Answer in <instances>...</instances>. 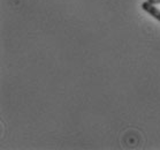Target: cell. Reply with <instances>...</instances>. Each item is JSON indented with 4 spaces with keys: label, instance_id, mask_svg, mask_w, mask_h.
I'll use <instances>...</instances> for the list:
<instances>
[{
    "label": "cell",
    "instance_id": "6da1fadb",
    "mask_svg": "<svg viewBox=\"0 0 160 150\" xmlns=\"http://www.w3.org/2000/svg\"><path fill=\"white\" fill-rule=\"evenodd\" d=\"M142 8L148 13V14L151 15L152 18H154L156 20L160 21V9L156 7V5L151 4V3H149V1L146 0V1H144L142 4Z\"/></svg>",
    "mask_w": 160,
    "mask_h": 150
},
{
    "label": "cell",
    "instance_id": "7a4b0ae2",
    "mask_svg": "<svg viewBox=\"0 0 160 150\" xmlns=\"http://www.w3.org/2000/svg\"><path fill=\"white\" fill-rule=\"evenodd\" d=\"M149 3H151V4H153V5H158V4H160V0H148Z\"/></svg>",
    "mask_w": 160,
    "mask_h": 150
}]
</instances>
